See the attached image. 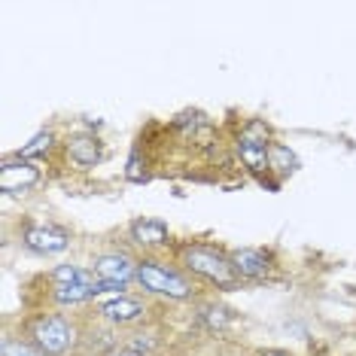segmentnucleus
<instances>
[{"label":"nucleus","instance_id":"nucleus-1","mask_svg":"<svg viewBox=\"0 0 356 356\" xmlns=\"http://www.w3.org/2000/svg\"><path fill=\"white\" fill-rule=\"evenodd\" d=\"M171 259L198 283V286H204V289L232 293V289L244 286L241 277L234 274L229 247L213 244V241H201V238L177 241L174 250H171Z\"/></svg>","mask_w":356,"mask_h":356},{"label":"nucleus","instance_id":"nucleus-2","mask_svg":"<svg viewBox=\"0 0 356 356\" xmlns=\"http://www.w3.org/2000/svg\"><path fill=\"white\" fill-rule=\"evenodd\" d=\"M134 286L147 298L171 302V305H195L204 296V286H198L174 259H165V256H140Z\"/></svg>","mask_w":356,"mask_h":356},{"label":"nucleus","instance_id":"nucleus-3","mask_svg":"<svg viewBox=\"0 0 356 356\" xmlns=\"http://www.w3.org/2000/svg\"><path fill=\"white\" fill-rule=\"evenodd\" d=\"M274 140H277V134H274L268 119H262V116L241 119L229 131V147H232L234 161L241 165V171L259 180L262 186L277 189V183L271 180V165H268V149Z\"/></svg>","mask_w":356,"mask_h":356},{"label":"nucleus","instance_id":"nucleus-4","mask_svg":"<svg viewBox=\"0 0 356 356\" xmlns=\"http://www.w3.org/2000/svg\"><path fill=\"white\" fill-rule=\"evenodd\" d=\"M19 332L46 356H70L83 341V320L52 307H40L19 323Z\"/></svg>","mask_w":356,"mask_h":356},{"label":"nucleus","instance_id":"nucleus-5","mask_svg":"<svg viewBox=\"0 0 356 356\" xmlns=\"http://www.w3.org/2000/svg\"><path fill=\"white\" fill-rule=\"evenodd\" d=\"M88 317L104 323V326L122 332V329H140L152 317V302L143 293H122L107 296L101 302L88 305Z\"/></svg>","mask_w":356,"mask_h":356},{"label":"nucleus","instance_id":"nucleus-6","mask_svg":"<svg viewBox=\"0 0 356 356\" xmlns=\"http://www.w3.org/2000/svg\"><path fill=\"white\" fill-rule=\"evenodd\" d=\"M19 244L34 256H61L74 244V232L55 220H25L19 222Z\"/></svg>","mask_w":356,"mask_h":356},{"label":"nucleus","instance_id":"nucleus-7","mask_svg":"<svg viewBox=\"0 0 356 356\" xmlns=\"http://www.w3.org/2000/svg\"><path fill=\"white\" fill-rule=\"evenodd\" d=\"M125 244L137 250V256H161L174 250V234L171 225L165 220H156V216H134L131 222L125 225Z\"/></svg>","mask_w":356,"mask_h":356},{"label":"nucleus","instance_id":"nucleus-8","mask_svg":"<svg viewBox=\"0 0 356 356\" xmlns=\"http://www.w3.org/2000/svg\"><path fill=\"white\" fill-rule=\"evenodd\" d=\"M46 183V171L40 161H28L19 152H10L0 161V192L3 195H31Z\"/></svg>","mask_w":356,"mask_h":356},{"label":"nucleus","instance_id":"nucleus-9","mask_svg":"<svg viewBox=\"0 0 356 356\" xmlns=\"http://www.w3.org/2000/svg\"><path fill=\"white\" fill-rule=\"evenodd\" d=\"M137 262H140V256L131 253L128 247H110V250H101V253H95L88 268L98 274L104 283L131 289L134 286V277H137Z\"/></svg>","mask_w":356,"mask_h":356},{"label":"nucleus","instance_id":"nucleus-10","mask_svg":"<svg viewBox=\"0 0 356 356\" xmlns=\"http://www.w3.org/2000/svg\"><path fill=\"white\" fill-rule=\"evenodd\" d=\"M229 253L241 283H265L280 271L277 253L271 247H232Z\"/></svg>","mask_w":356,"mask_h":356},{"label":"nucleus","instance_id":"nucleus-11","mask_svg":"<svg viewBox=\"0 0 356 356\" xmlns=\"http://www.w3.org/2000/svg\"><path fill=\"white\" fill-rule=\"evenodd\" d=\"M61 156H64V161H67L70 168H76V171H92V168H98L104 161L107 149H104V140L95 131L76 128V131L64 134Z\"/></svg>","mask_w":356,"mask_h":356},{"label":"nucleus","instance_id":"nucleus-12","mask_svg":"<svg viewBox=\"0 0 356 356\" xmlns=\"http://www.w3.org/2000/svg\"><path fill=\"white\" fill-rule=\"evenodd\" d=\"M192 314H195V323L210 335H222V332L232 329V323L238 320V311L229 307L225 302H220L216 296H201L195 305H192Z\"/></svg>","mask_w":356,"mask_h":356},{"label":"nucleus","instance_id":"nucleus-13","mask_svg":"<svg viewBox=\"0 0 356 356\" xmlns=\"http://www.w3.org/2000/svg\"><path fill=\"white\" fill-rule=\"evenodd\" d=\"M61 140H64V137H58V131H55V128H43V131H37L28 143H22V147L15 149V152H19L22 159L40 161V165H43L46 159H52L55 152H61Z\"/></svg>","mask_w":356,"mask_h":356},{"label":"nucleus","instance_id":"nucleus-14","mask_svg":"<svg viewBox=\"0 0 356 356\" xmlns=\"http://www.w3.org/2000/svg\"><path fill=\"white\" fill-rule=\"evenodd\" d=\"M268 165H271V180L277 183V189H280V186L286 183L289 177L298 171V168H302V161H298L296 152L277 137V140L271 143V149H268Z\"/></svg>","mask_w":356,"mask_h":356},{"label":"nucleus","instance_id":"nucleus-15","mask_svg":"<svg viewBox=\"0 0 356 356\" xmlns=\"http://www.w3.org/2000/svg\"><path fill=\"white\" fill-rule=\"evenodd\" d=\"M122 350L134 353V356H159L161 353V338H159V332H152L149 326H140L122 341Z\"/></svg>","mask_w":356,"mask_h":356},{"label":"nucleus","instance_id":"nucleus-16","mask_svg":"<svg viewBox=\"0 0 356 356\" xmlns=\"http://www.w3.org/2000/svg\"><path fill=\"white\" fill-rule=\"evenodd\" d=\"M0 356H46L40 350L37 344H31L25 335H13V332H6L3 341H0Z\"/></svg>","mask_w":356,"mask_h":356},{"label":"nucleus","instance_id":"nucleus-17","mask_svg":"<svg viewBox=\"0 0 356 356\" xmlns=\"http://www.w3.org/2000/svg\"><path fill=\"white\" fill-rule=\"evenodd\" d=\"M149 161H147V156H143V149L140 147H134L131 149V159H128V165H125V177L131 183H143L149 177Z\"/></svg>","mask_w":356,"mask_h":356},{"label":"nucleus","instance_id":"nucleus-18","mask_svg":"<svg viewBox=\"0 0 356 356\" xmlns=\"http://www.w3.org/2000/svg\"><path fill=\"white\" fill-rule=\"evenodd\" d=\"M259 356H289V353H283V350H265V353H259Z\"/></svg>","mask_w":356,"mask_h":356},{"label":"nucleus","instance_id":"nucleus-19","mask_svg":"<svg viewBox=\"0 0 356 356\" xmlns=\"http://www.w3.org/2000/svg\"><path fill=\"white\" fill-rule=\"evenodd\" d=\"M110 356H134V353H128V350H116V353H110Z\"/></svg>","mask_w":356,"mask_h":356}]
</instances>
